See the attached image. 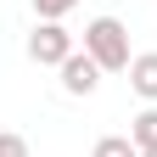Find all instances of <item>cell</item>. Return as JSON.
<instances>
[{
  "label": "cell",
  "mask_w": 157,
  "mask_h": 157,
  "mask_svg": "<svg viewBox=\"0 0 157 157\" xmlns=\"http://www.w3.org/2000/svg\"><path fill=\"white\" fill-rule=\"evenodd\" d=\"M84 51L101 62V73H129L135 51H129V28L118 17H90L84 23Z\"/></svg>",
  "instance_id": "cell-1"
},
{
  "label": "cell",
  "mask_w": 157,
  "mask_h": 157,
  "mask_svg": "<svg viewBox=\"0 0 157 157\" xmlns=\"http://www.w3.org/2000/svg\"><path fill=\"white\" fill-rule=\"evenodd\" d=\"M73 51H78V45H73V34H67L62 23H34V34H28V62H39V67H62Z\"/></svg>",
  "instance_id": "cell-2"
},
{
  "label": "cell",
  "mask_w": 157,
  "mask_h": 157,
  "mask_svg": "<svg viewBox=\"0 0 157 157\" xmlns=\"http://www.w3.org/2000/svg\"><path fill=\"white\" fill-rule=\"evenodd\" d=\"M56 73H62V90L67 95H95V84H101V62H95L90 51H73Z\"/></svg>",
  "instance_id": "cell-3"
},
{
  "label": "cell",
  "mask_w": 157,
  "mask_h": 157,
  "mask_svg": "<svg viewBox=\"0 0 157 157\" xmlns=\"http://www.w3.org/2000/svg\"><path fill=\"white\" fill-rule=\"evenodd\" d=\"M129 90L140 95L146 107H157V51H135V62H129Z\"/></svg>",
  "instance_id": "cell-4"
},
{
  "label": "cell",
  "mask_w": 157,
  "mask_h": 157,
  "mask_svg": "<svg viewBox=\"0 0 157 157\" xmlns=\"http://www.w3.org/2000/svg\"><path fill=\"white\" fill-rule=\"evenodd\" d=\"M129 140L140 146V151H157V107H140L129 118Z\"/></svg>",
  "instance_id": "cell-5"
},
{
  "label": "cell",
  "mask_w": 157,
  "mask_h": 157,
  "mask_svg": "<svg viewBox=\"0 0 157 157\" xmlns=\"http://www.w3.org/2000/svg\"><path fill=\"white\" fill-rule=\"evenodd\" d=\"M90 157H140V146L129 140V135H101V140H95V151Z\"/></svg>",
  "instance_id": "cell-6"
},
{
  "label": "cell",
  "mask_w": 157,
  "mask_h": 157,
  "mask_svg": "<svg viewBox=\"0 0 157 157\" xmlns=\"http://www.w3.org/2000/svg\"><path fill=\"white\" fill-rule=\"evenodd\" d=\"M78 6V0H34V11H39V23H62V17Z\"/></svg>",
  "instance_id": "cell-7"
},
{
  "label": "cell",
  "mask_w": 157,
  "mask_h": 157,
  "mask_svg": "<svg viewBox=\"0 0 157 157\" xmlns=\"http://www.w3.org/2000/svg\"><path fill=\"white\" fill-rule=\"evenodd\" d=\"M0 157H28V140H23V135H0Z\"/></svg>",
  "instance_id": "cell-8"
},
{
  "label": "cell",
  "mask_w": 157,
  "mask_h": 157,
  "mask_svg": "<svg viewBox=\"0 0 157 157\" xmlns=\"http://www.w3.org/2000/svg\"><path fill=\"white\" fill-rule=\"evenodd\" d=\"M140 157H157V151H140Z\"/></svg>",
  "instance_id": "cell-9"
}]
</instances>
